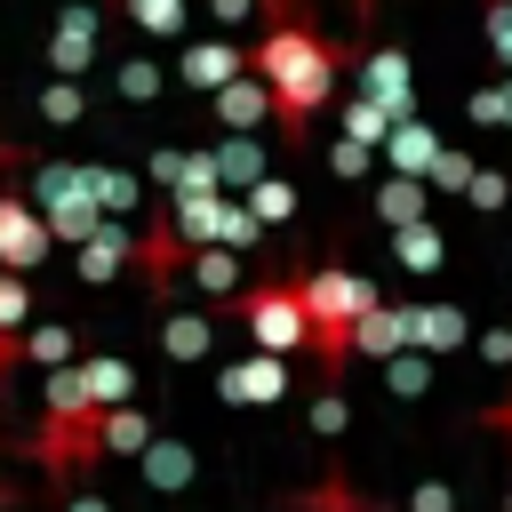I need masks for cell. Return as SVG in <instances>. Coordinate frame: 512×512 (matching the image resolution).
I'll use <instances>...</instances> for the list:
<instances>
[{"label":"cell","instance_id":"obj_13","mask_svg":"<svg viewBox=\"0 0 512 512\" xmlns=\"http://www.w3.org/2000/svg\"><path fill=\"white\" fill-rule=\"evenodd\" d=\"M152 440V416L136 408V400H120V408H96V448L104 456H136Z\"/></svg>","mask_w":512,"mask_h":512},{"label":"cell","instance_id":"obj_9","mask_svg":"<svg viewBox=\"0 0 512 512\" xmlns=\"http://www.w3.org/2000/svg\"><path fill=\"white\" fill-rule=\"evenodd\" d=\"M192 472H200V456H192L184 440H160V432H152V440L136 448V480H144L152 496H184Z\"/></svg>","mask_w":512,"mask_h":512},{"label":"cell","instance_id":"obj_24","mask_svg":"<svg viewBox=\"0 0 512 512\" xmlns=\"http://www.w3.org/2000/svg\"><path fill=\"white\" fill-rule=\"evenodd\" d=\"M16 352H24V360H48V368H56V360H72V328H56V320H32V328L16 336Z\"/></svg>","mask_w":512,"mask_h":512},{"label":"cell","instance_id":"obj_27","mask_svg":"<svg viewBox=\"0 0 512 512\" xmlns=\"http://www.w3.org/2000/svg\"><path fill=\"white\" fill-rule=\"evenodd\" d=\"M24 312H32L24 272H0V336H16V328H24Z\"/></svg>","mask_w":512,"mask_h":512},{"label":"cell","instance_id":"obj_42","mask_svg":"<svg viewBox=\"0 0 512 512\" xmlns=\"http://www.w3.org/2000/svg\"><path fill=\"white\" fill-rule=\"evenodd\" d=\"M0 504H8V488H0Z\"/></svg>","mask_w":512,"mask_h":512},{"label":"cell","instance_id":"obj_8","mask_svg":"<svg viewBox=\"0 0 512 512\" xmlns=\"http://www.w3.org/2000/svg\"><path fill=\"white\" fill-rule=\"evenodd\" d=\"M400 336H408V352L440 360V352H456V344L472 336V320H464L456 304H416V312H400Z\"/></svg>","mask_w":512,"mask_h":512},{"label":"cell","instance_id":"obj_1","mask_svg":"<svg viewBox=\"0 0 512 512\" xmlns=\"http://www.w3.org/2000/svg\"><path fill=\"white\" fill-rule=\"evenodd\" d=\"M248 72L264 80V96H272V112H280V128L288 136H304V120L328 104V88H336V48L312 32V24H296V16H280L264 40H256V56H248Z\"/></svg>","mask_w":512,"mask_h":512},{"label":"cell","instance_id":"obj_22","mask_svg":"<svg viewBox=\"0 0 512 512\" xmlns=\"http://www.w3.org/2000/svg\"><path fill=\"white\" fill-rule=\"evenodd\" d=\"M208 160H216V184H232V192H248V184H256V168H264V152H256L248 136H224Z\"/></svg>","mask_w":512,"mask_h":512},{"label":"cell","instance_id":"obj_41","mask_svg":"<svg viewBox=\"0 0 512 512\" xmlns=\"http://www.w3.org/2000/svg\"><path fill=\"white\" fill-rule=\"evenodd\" d=\"M504 512H512V488H504Z\"/></svg>","mask_w":512,"mask_h":512},{"label":"cell","instance_id":"obj_10","mask_svg":"<svg viewBox=\"0 0 512 512\" xmlns=\"http://www.w3.org/2000/svg\"><path fill=\"white\" fill-rule=\"evenodd\" d=\"M72 248H80V280H88V288L120 280V272H128V256H136V240H128V232H120L112 216H104V224H96L88 240H72Z\"/></svg>","mask_w":512,"mask_h":512},{"label":"cell","instance_id":"obj_20","mask_svg":"<svg viewBox=\"0 0 512 512\" xmlns=\"http://www.w3.org/2000/svg\"><path fill=\"white\" fill-rule=\"evenodd\" d=\"M232 72H240V56H232L224 40H200V48H184V80H192V88H224Z\"/></svg>","mask_w":512,"mask_h":512},{"label":"cell","instance_id":"obj_6","mask_svg":"<svg viewBox=\"0 0 512 512\" xmlns=\"http://www.w3.org/2000/svg\"><path fill=\"white\" fill-rule=\"evenodd\" d=\"M48 248H56V240H48V224L32 216V200L0 192V264H8V272H32Z\"/></svg>","mask_w":512,"mask_h":512},{"label":"cell","instance_id":"obj_36","mask_svg":"<svg viewBox=\"0 0 512 512\" xmlns=\"http://www.w3.org/2000/svg\"><path fill=\"white\" fill-rule=\"evenodd\" d=\"M328 160H336V176H360V168H368V144H352V136H344Z\"/></svg>","mask_w":512,"mask_h":512},{"label":"cell","instance_id":"obj_28","mask_svg":"<svg viewBox=\"0 0 512 512\" xmlns=\"http://www.w3.org/2000/svg\"><path fill=\"white\" fill-rule=\"evenodd\" d=\"M384 128H392V120H384V104H368V96L344 112V136H352V144H384Z\"/></svg>","mask_w":512,"mask_h":512},{"label":"cell","instance_id":"obj_5","mask_svg":"<svg viewBox=\"0 0 512 512\" xmlns=\"http://www.w3.org/2000/svg\"><path fill=\"white\" fill-rule=\"evenodd\" d=\"M32 216L48 224V240H88L104 224V208L88 200V168H40V200Z\"/></svg>","mask_w":512,"mask_h":512},{"label":"cell","instance_id":"obj_38","mask_svg":"<svg viewBox=\"0 0 512 512\" xmlns=\"http://www.w3.org/2000/svg\"><path fill=\"white\" fill-rule=\"evenodd\" d=\"M64 512H112V504H104V496H88V488H80V496H72V504H64Z\"/></svg>","mask_w":512,"mask_h":512},{"label":"cell","instance_id":"obj_35","mask_svg":"<svg viewBox=\"0 0 512 512\" xmlns=\"http://www.w3.org/2000/svg\"><path fill=\"white\" fill-rule=\"evenodd\" d=\"M120 88H128V96H136V104H144V96H152V88H160V72H152V64H144V56H128V64H120Z\"/></svg>","mask_w":512,"mask_h":512},{"label":"cell","instance_id":"obj_3","mask_svg":"<svg viewBox=\"0 0 512 512\" xmlns=\"http://www.w3.org/2000/svg\"><path fill=\"white\" fill-rule=\"evenodd\" d=\"M232 320L256 336V352H304V304H296V280H256L232 296Z\"/></svg>","mask_w":512,"mask_h":512},{"label":"cell","instance_id":"obj_32","mask_svg":"<svg viewBox=\"0 0 512 512\" xmlns=\"http://www.w3.org/2000/svg\"><path fill=\"white\" fill-rule=\"evenodd\" d=\"M400 512H456V488H448V480H416Z\"/></svg>","mask_w":512,"mask_h":512},{"label":"cell","instance_id":"obj_23","mask_svg":"<svg viewBox=\"0 0 512 512\" xmlns=\"http://www.w3.org/2000/svg\"><path fill=\"white\" fill-rule=\"evenodd\" d=\"M240 208H248V216H256V224H288V216H296V192H288V184H280V176H256V184H248V200H240Z\"/></svg>","mask_w":512,"mask_h":512},{"label":"cell","instance_id":"obj_18","mask_svg":"<svg viewBox=\"0 0 512 512\" xmlns=\"http://www.w3.org/2000/svg\"><path fill=\"white\" fill-rule=\"evenodd\" d=\"M184 272H192L208 296H224V304L240 296V256H232V248H192V256H184Z\"/></svg>","mask_w":512,"mask_h":512},{"label":"cell","instance_id":"obj_17","mask_svg":"<svg viewBox=\"0 0 512 512\" xmlns=\"http://www.w3.org/2000/svg\"><path fill=\"white\" fill-rule=\"evenodd\" d=\"M376 216L400 232V224H424V176H384L376 184Z\"/></svg>","mask_w":512,"mask_h":512},{"label":"cell","instance_id":"obj_4","mask_svg":"<svg viewBox=\"0 0 512 512\" xmlns=\"http://www.w3.org/2000/svg\"><path fill=\"white\" fill-rule=\"evenodd\" d=\"M104 448H96V408H40V432H32V464L64 488L72 472H88Z\"/></svg>","mask_w":512,"mask_h":512},{"label":"cell","instance_id":"obj_16","mask_svg":"<svg viewBox=\"0 0 512 512\" xmlns=\"http://www.w3.org/2000/svg\"><path fill=\"white\" fill-rule=\"evenodd\" d=\"M256 112H272V96H264V80H256V72H232V80L216 88V120H224V128H248Z\"/></svg>","mask_w":512,"mask_h":512},{"label":"cell","instance_id":"obj_26","mask_svg":"<svg viewBox=\"0 0 512 512\" xmlns=\"http://www.w3.org/2000/svg\"><path fill=\"white\" fill-rule=\"evenodd\" d=\"M400 264H408V272H432V264H440V232H432V224H400Z\"/></svg>","mask_w":512,"mask_h":512},{"label":"cell","instance_id":"obj_31","mask_svg":"<svg viewBox=\"0 0 512 512\" xmlns=\"http://www.w3.org/2000/svg\"><path fill=\"white\" fill-rule=\"evenodd\" d=\"M40 120H56V128H64V120H80V88H72V80L40 88Z\"/></svg>","mask_w":512,"mask_h":512},{"label":"cell","instance_id":"obj_12","mask_svg":"<svg viewBox=\"0 0 512 512\" xmlns=\"http://www.w3.org/2000/svg\"><path fill=\"white\" fill-rule=\"evenodd\" d=\"M80 392L96 408H120V400H136V368L120 352H96V360H80Z\"/></svg>","mask_w":512,"mask_h":512},{"label":"cell","instance_id":"obj_14","mask_svg":"<svg viewBox=\"0 0 512 512\" xmlns=\"http://www.w3.org/2000/svg\"><path fill=\"white\" fill-rule=\"evenodd\" d=\"M88 56H96V8H72V16L56 24V40H48V64H56L64 80H72V72H80Z\"/></svg>","mask_w":512,"mask_h":512},{"label":"cell","instance_id":"obj_2","mask_svg":"<svg viewBox=\"0 0 512 512\" xmlns=\"http://www.w3.org/2000/svg\"><path fill=\"white\" fill-rule=\"evenodd\" d=\"M288 280H296V304H304V352L320 360L328 384H344V368H352L344 336H352V320L376 304V280L352 272V264H312V272H288Z\"/></svg>","mask_w":512,"mask_h":512},{"label":"cell","instance_id":"obj_15","mask_svg":"<svg viewBox=\"0 0 512 512\" xmlns=\"http://www.w3.org/2000/svg\"><path fill=\"white\" fill-rule=\"evenodd\" d=\"M368 104H384V120H408V56L400 48L368 56Z\"/></svg>","mask_w":512,"mask_h":512},{"label":"cell","instance_id":"obj_21","mask_svg":"<svg viewBox=\"0 0 512 512\" xmlns=\"http://www.w3.org/2000/svg\"><path fill=\"white\" fill-rule=\"evenodd\" d=\"M384 144H392V176H424V160L440 152L416 120H392V128H384Z\"/></svg>","mask_w":512,"mask_h":512},{"label":"cell","instance_id":"obj_39","mask_svg":"<svg viewBox=\"0 0 512 512\" xmlns=\"http://www.w3.org/2000/svg\"><path fill=\"white\" fill-rule=\"evenodd\" d=\"M360 512H400V504H360Z\"/></svg>","mask_w":512,"mask_h":512},{"label":"cell","instance_id":"obj_19","mask_svg":"<svg viewBox=\"0 0 512 512\" xmlns=\"http://www.w3.org/2000/svg\"><path fill=\"white\" fill-rule=\"evenodd\" d=\"M160 344H168V360L184 368V360H208V344H216V320L208 312H176L168 328H160Z\"/></svg>","mask_w":512,"mask_h":512},{"label":"cell","instance_id":"obj_30","mask_svg":"<svg viewBox=\"0 0 512 512\" xmlns=\"http://www.w3.org/2000/svg\"><path fill=\"white\" fill-rule=\"evenodd\" d=\"M464 200H472V208H504V200H512V184H504L496 168H472V176H464Z\"/></svg>","mask_w":512,"mask_h":512},{"label":"cell","instance_id":"obj_33","mask_svg":"<svg viewBox=\"0 0 512 512\" xmlns=\"http://www.w3.org/2000/svg\"><path fill=\"white\" fill-rule=\"evenodd\" d=\"M128 8H136V24H144V32H176V24H184V8H176V0H128Z\"/></svg>","mask_w":512,"mask_h":512},{"label":"cell","instance_id":"obj_25","mask_svg":"<svg viewBox=\"0 0 512 512\" xmlns=\"http://www.w3.org/2000/svg\"><path fill=\"white\" fill-rule=\"evenodd\" d=\"M288 504H296V512H360V496H352V480H336V472H328L320 488H296Z\"/></svg>","mask_w":512,"mask_h":512},{"label":"cell","instance_id":"obj_29","mask_svg":"<svg viewBox=\"0 0 512 512\" xmlns=\"http://www.w3.org/2000/svg\"><path fill=\"white\" fill-rule=\"evenodd\" d=\"M344 424H352V408H344V392H336V384H320V400H312V432H320V440H336Z\"/></svg>","mask_w":512,"mask_h":512},{"label":"cell","instance_id":"obj_11","mask_svg":"<svg viewBox=\"0 0 512 512\" xmlns=\"http://www.w3.org/2000/svg\"><path fill=\"white\" fill-rule=\"evenodd\" d=\"M344 352H360V360H392V352H408V336H400V312L376 296L360 320H352V336H344Z\"/></svg>","mask_w":512,"mask_h":512},{"label":"cell","instance_id":"obj_7","mask_svg":"<svg viewBox=\"0 0 512 512\" xmlns=\"http://www.w3.org/2000/svg\"><path fill=\"white\" fill-rule=\"evenodd\" d=\"M280 392H288V360L280 352H248V360L224 368V400L232 408H272Z\"/></svg>","mask_w":512,"mask_h":512},{"label":"cell","instance_id":"obj_34","mask_svg":"<svg viewBox=\"0 0 512 512\" xmlns=\"http://www.w3.org/2000/svg\"><path fill=\"white\" fill-rule=\"evenodd\" d=\"M488 48L496 64H512V0H488Z\"/></svg>","mask_w":512,"mask_h":512},{"label":"cell","instance_id":"obj_37","mask_svg":"<svg viewBox=\"0 0 512 512\" xmlns=\"http://www.w3.org/2000/svg\"><path fill=\"white\" fill-rule=\"evenodd\" d=\"M480 352H488L496 368H512V328H488V336H480Z\"/></svg>","mask_w":512,"mask_h":512},{"label":"cell","instance_id":"obj_40","mask_svg":"<svg viewBox=\"0 0 512 512\" xmlns=\"http://www.w3.org/2000/svg\"><path fill=\"white\" fill-rule=\"evenodd\" d=\"M8 160H16V152H8V136H0V168H8Z\"/></svg>","mask_w":512,"mask_h":512}]
</instances>
